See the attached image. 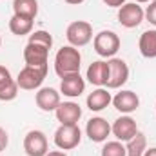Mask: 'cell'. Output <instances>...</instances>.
<instances>
[{"instance_id": "obj_1", "label": "cell", "mask_w": 156, "mask_h": 156, "mask_svg": "<svg viewBox=\"0 0 156 156\" xmlns=\"http://www.w3.org/2000/svg\"><path fill=\"white\" fill-rule=\"evenodd\" d=\"M80 66H82V55H80L78 47L64 45L56 51V55H55V73L60 78L66 76V75L80 73Z\"/></svg>"}, {"instance_id": "obj_2", "label": "cell", "mask_w": 156, "mask_h": 156, "mask_svg": "<svg viewBox=\"0 0 156 156\" xmlns=\"http://www.w3.org/2000/svg\"><path fill=\"white\" fill-rule=\"evenodd\" d=\"M45 76H47V67L26 66L16 76V85H18V89H24V91H35V89L42 87Z\"/></svg>"}, {"instance_id": "obj_3", "label": "cell", "mask_w": 156, "mask_h": 156, "mask_svg": "<svg viewBox=\"0 0 156 156\" xmlns=\"http://www.w3.org/2000/svg\"><path fill=\"white\" fill-rule=\"evenodd\" d=\"M66 38L73 47H83L93 40V26L85 20H75L67 26Z\"/></svg>"}, {"instance_id": "obj_4", "label": "cell", "mask_w": 156, "mask_h": 156, "mask_svg": "<svg viewBox=\"0 0 156 156\" xmlns=\"http://www.w3.org/2000/svg\"><path fill=\"white\" fill-rule=\"evenodd\" d=\"M82 142V131L78 127V123L75 125H60L55 131V145L60 151H71L80 145Z\"/></svg>"}, {"instance_id": "obj_5", "label": "cell", "mask_w": 156, "mask_h": 156, "mask_svg": "<svg viewBox=\"0 0 156 156\" xmlns=\"http://www.w3.org/2000/svg\"><path fill=\"white\" fill-rule=\"evenodd\" d=\"M120 37H118L115 31H100L98 35H94L93 38V45H94V51L104 56V58H113L120 51Z\"/></svg>"}, {"instance_id": "obj_6", "label": "cell", "mask_w": 156, "mask_h": 156, "mask_svg": "<svg viewBox=\"0 0 156 156\" xmlns=\"http://www.w3.org/2000/svg\"><path fill=\"white\" fill-rule=\"evenodd\" d=\"M144 18H145V11L136 2H129V4H123L122 7H118V22L127 29L138 27L144 22Z\"/></svg>"}, {"instance_id": "obj_7", "label": "cell", "mask_w": 156, "mask_h": 156, "mask_svg": "<svg viewBox=\"0 0 156 156\" xmlns=\"http://www.w3.org/2000/svg\"><path fill=\"white\" fill-rule=\"evenodd\" d=\"M109 78L105 83V89H120L127 80H129V66L125 64V60L122 58H109Z\"/></svg>"}, {"instance_id": "obj_8", "label": "cell", "mask_w": 156, "mask_h": 156, "mask_svg": "<svg viewBox=\"0 0 156 156\" xmlns=\"http://www.w3.org/2000/svg\"><path fill=\"white\" fill-rule=\"evenodd\" d=\"M24 151L27 156H45L49 153L47 136L42 131H29L24 138Z\"/></svg>"}, {"instance_id": "obj_9", "label": "cell", "mask_w": 156, "mask_h": 156, "mask_svg": "<svg viewBox=\"0 0 156 156\" xmlns=\"http://www.w3.org/2000/svg\"><path fill=\"white\" fill-rule=\"evenodd\" d=\"M85 134L91 142L94 144H102L107 140V136L111 134V123L102 116L91 118L85 125Z\"/></svg>"}, {"instance_id": "obj_10", "label": "cell", "mask_w": 156, "mask_h": 156, "mask_svg": "<svg viewBox=\"0 0 156 156\" xmlns=\"http://www.w3.org/2000/svg\"><path fill=\"white\" fill-rule=\"evenodd\" d=\"M24 60H26V66H33V67H47L49 49H47L45 45L35 44V42H27V45L24 47Z\"/></svg>"}, {"instance_id": "obj_11", "label": "cell", "mask_w": 156, "mask_h": 156, "mask_svg": "<svg viewBox=\"0 0 156 156\" xmlns=\"http://www.w3.org/2000/svg\"><path fill=\"white\" fill-rule=\"evenodd\" d=\"M111 133L115 134V138L118 142L123 144V142H129L138 133V127H136V122L129 115H123V116L115 120V123L111 125Z\"/></svg>"}, {"instance_id": "obj_12", "label": "cell", "mask_w": 156, "mask_h": 156, "mask_svg": "<svg viewBox=\"0 0 156 156\" xmlns=\"http://www.w3.org/2000/svg\"><path fill=\"white\" fill-rule=\"evenodd\" d=\"M55 115H56V120L60 122V125H75L82 118V107L76 102H64V104L60 102Z\"/></svg>"}, {"instance_id": "obj_13", "label": "cell", "mask_w": 156, "mask_h": 156, "mask_svg": "<svg viewBox=\"0 0 156 156\" xmlns=\"http://www.w3.org/2000/svg\"><path fill=\"white\" fill-rule=\"evenodd\" d=\"M111 104L122 115H129L140 107V98L134 91H120V93H116V96L113 98Z\"/></svg>"}, {"instance_id": "obj_14", "label": "cell", "mask_w": 156, "mask_h": 156, "mask_svg": "<svg viewBox=\"0 0 156 156\" xmlns=\"http://www.w3.org/2000/svg\"><path fill=\"white\" fill-rule=\"evenodd\" d=\"M35 102L42 111L45 113H51V111H56V107L60 105V93L53 87H40L37 91V96H35Z\"/></svg>"}, {"instance_id": "obj_15", "label": "cell", "mask_w": 156, "mask_h": 156, "mask_svg": "<svg viewBox=\"0 0 156 156\" xmlns=\"http://www.w3.org/2000/svg\"><path fill=\"white\" fill-rule=\"evenodd\" d=\"M83 91H85V80L80 76V73H73V75L62 76V82H60V93H62L64 96L78 98Z\"/></svg>"}, {"instance_id": "obj_16", "label": "cell", "mask_w": 156, "mask_h": 156, "mask_svg": "<svg viewBox=\"0 0 156 156\" xmlns=\"http://www.w3.org/2000/svg\"><path fill=\"white\" fill-rule=\"evenodd\" d=\"M113 102V96L109 93V89L105 87H96L93 93H89L85 104H87V109L93 111V113H100L104 111L105 107H109V104Z\"/></svg>"}, {"instance_id": "obj_17", "label": "cell", "mask_w": 156, "mask_h": 156, "mask_svg": "<svg viewBox=\"0 0 156 156\" xmlns=\"http://www.w3.org/2000/svg\"><path fill=\"white\" fill-rule=\"evenodd\" d=\"M87 82L96 85V87H105L107 78H109V64L104 60H96L87 67Z\"/></svg>"}, {"instance_id": "obj_18", "label": "cell", "mask_w": 156, "mask_h": 156, "mask_svg": "<svg viewBox=\"0 0 156 156\" xmlns=\"http://www.w3.org/2000/svg\"><path fill=\"white\" fill-rule=\"evenodd\" d=\"M18 94V85L16 80L11 78V73L7 67L0 66V100L2 102H11Z\"/></svg>"}, {"instance_id": "obj_19", "label": "cell", "mask_w": 156, "mask_h": 156, "mask_svg": "<svg viewBox=\"0 0 156 156\" xmlns=\"http://www.w3.org/2000/svg\"><path fill=\"white\" fill-rule=\"evenodd\" d=\"M138 49L144 58H156V29L144 31L138 40Z\"/></svg>"}, {"instance_id": "obj_20", "label": "cell", "mask_w": 156, "mask_h": 156, "mask_svg": "<svg viewBox=\"0 0 156 156\" xmlns=\"http://www.w3.org/2000/svg\"><path fill=\"white\" fill-rule=\"evenodd\" d=\"M13 15L35 20L38 15V2L37 0H13Z\"/></svg>"}, {"instance_id": "obj_21", "label": "cell", "mask_w": 156, "mask_h": 156, "mask_svg": "<svg viewBox=\"0 0 156 156\" xmlns=\"http://www.w3.org/2000/svg\"><path fill=\"white\" fill-rule=\"evenodd\" d=\"M9 31L16 37H24V35H31L33 33V20L31 18H24V16H16L13 15L9 20Z\"/></svg>"}, {"instance_id": "obj_22", "label": "cell", "mask_w": 156, "mask_h": 156, "mask_svg": "<svg viewBox=\"0 0 156 156\" xmlns=\"http://www.w3.org/2000/svg\"><path fill=\"white\" fill-rule=\"evenodd\" d=\"M147 149V138L144 133H136L129 142H125V151H127V156H144Z\"/></svg>"}, {"instance_id": "obj_23", "label": "cell", "mask_w": 156, "mask_h": 156, "mask_svg": "<svg viewBox=\"0 0 156 156\" xmlns=\"http://www.w3.org/2000/svg\"><path fill=\"white\" fill-rule=\"evenodd\" d=\"M102 156H127L125 145L122 142H107L102 147Z\"/></svg>"}, {"instance_id": "obj_24", "label": "cell", "mask_w": 156, "mask_h": 156, "mask_svg": "<svg viewBox=\"0 0 156 156\" xmlns=\"http://www.w3.org/2000/svg\"><path fill=\"white\" fill-rule=\"evenodd\" d=\"M29 42H35V44H40V45H45L47 49L53 47V37L49 35V31H44V29L31 33V35H29Z\"/></svg>"}, {"instance_id": "obj_25", "label": "cell", "mask_w": 156, "mask_h": 156, "mask_svg": "<svg viewBox=\"0 0 156 156\" xmlns=\"http://www.w3.org/2000/svg\"><path fill=\"white\" fill-rule=\"evenodd\" d=\"M145 18H147L149 24L156 26V0H151L149 2V5L145 9Z\"/></svg>"}, {"instance_id": "obj_26", "label": "cell", "mask_w": 156, "mask_h": 156, "mask_svg": "<svg viewBox=\"0 0 156 156\" xmlns=\"http://www.w3.org/2000/svg\"><path fill=\"white\" fill-rule=\"evenodd\" d=\"M7 144H9V136H7L5 129H2V127H0V153H2V151H5Z\"/></svg>"}, {"instance_id": "obj_27", "label": "cell", "mask_w": 156, "mask_h": 156, "mask_svg": "<svg viewBox=\"0 0 156 156\" xmlns=\"http://www.w3.org/2000/svg\"><path fill=\"white\" fill-rule=\"evenodd\" d=\"M105 5H109V7H122L123 4H125V0H102Z\"/></svg>"}, {"instance_id": "obj_28", "label": "cell", "mask_w": 156, "mask_h": 156, "mask_svg": "<svg viewBox=\"0 0 156 156\" xmlns=\"http://www.w3.org/2000/svg\"><path fill=\"white\" fill-rule=\"evenodd\" d=\"M45 156H67L64 151H49Z\"/></svg>"}, {"instance_id": "obj_29", "label": "cell", "mask_w": 156, "mask_h": 156, "mask_svg": "<svg viewBox=\"0 0 156 156\" xmlns=\"http://www.w3.org/2000/svg\"><path fill=\"white\" fill-rule=\"evenodd\" d=\"M144 156H156V147H151V149H145Z\"/></svg>"}, {"instance_id": "obj_30", "label": "cell", "mask_w": 156, "mask_h": 156, "mask_svg": "<svg viewBox=\"0 0 156 156\" xmlns=\"http://www.w3.org/2000/svg\"><path fill=\"white\" fill-rule=\"evenodd\" d=\"M66 2H67V4H71V5H80L83 0H66Z\"/></svg>"}, {"instance_id": "obj_31", "label": "cell", "mask_w": 156, "mask_h": 156, "mask_svg": "<svg viewBox=\"0 0 156 156\" xmlns=\"http://www.w3.org/2000/svg\"><path fill=\"white\" fill-rule=\"evenodd\" d=\"M136 4H145V2H151V0H134Z\"/></svg>"}, {"instance_id": "obj_32", "label": "cell", "mask_w": 156, "mask_h": 156, "mask_svg": "<svg viewBox=\"0 0 156 156\" xmlns=\"http://www.w3.org/2000/svg\"><path fill=\"white\" fill-rule=\"evenodd\" d=\"M0 45H2V38H0Z\"/></svg>"}]
</instances>
